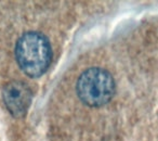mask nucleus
<instances>
[{
    "instance_id": "nucleus-1",
    "label": "nucleus",
    "mask_w": 158,
    "mask_h": 141,
    "mask_svg": "<svg viewBox=\"0 0 158 141\" xmlns=\"http://www.w3.org/2000/svg\"><path fill=\"white\" fill-rule=\"evenodd\" d=\"M15 58L21 70L29 77L44 74L52 61V49L49 39L38 32H28L19 38Z\"/></svg>"
},
{
    "instance_id": "nucleus-2",
    "label": "nucleus",
    "mask_w": 158,
    "mask_h": 141,
    "mask_svg": "<svg viewBox=\"0 0 158 141\" xmlns=\"http://www.w3.org/2000/svg\"><path fill=\"white\" fill-rule=\"evenodd\" d=\"M77 95L86 105L98 108L108 103L115 95V79L108 70L102 67L88 68L79 76Z\"/></svg>"
},
{
    "instance_id": "nucleus-3",
    "label": "nucleus",
    "mask_w": 158,
    "mask_h": 141,
    "mask_svg": "<svg viewBox=\"0 0 158 141\" xmlns=\"http://www.w3.org/2000/svg\"><path fill=\"white\" fill-rule=\"evenodd\" d=\"M2 98L10 114L14 117H22L28 111L33 99V92L25 83L13 80L5 86Z\"/></svg>"
}]
</instances>
